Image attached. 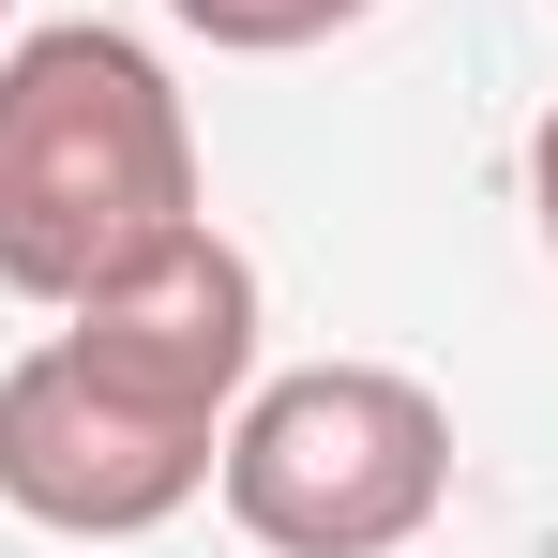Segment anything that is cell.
<instances>
[{"label": "cell", "mask_w": 558, "mask_h": 558, "mask_svg": "<svg viewBox=\"0 0 558 558\" xmlns=\"http://www.w3.org/2000/svg\"><path fill=\"white\" fill-rule=\"evenodd\" d=\"M196 227V121L136 31H15L0 46V287L92 302Z\"/></svg>", "instance_id": "obj_1"}, {"label": "cell", "mask_w": 558, "mask_h": 558, "mask_svg": "<svg viewBox=\"0 0 558 558\" xmlns=\"http://www.w3.org/2000/svg\"><path fill=\"white\" fill-rule=\"evenodd\" d=\"M211 483H227L242 544L272 558H392L453 498V408L392 363H302L227 408Z\"/></svg>", "instance_id": "obj_2"}, {"label": "cell", "mask_w": 558, "mask_h": 558, "mask_svg": "<svg viewBox=\"0 0 558 558\" xmlns=\"http://www.w3.org/2000/svg\"><path fill=\"white\" fill-rule=\"evenodd\" d=\"M211 483V423H167L136 392H106L61 332L0 363V513L61 529V544H136Z\"/></svg>", "instance_id": "obj_3"}, {"label": "cell", "mask_w": 558, "mask_h": 558, "mask_svg": "<svg viewBox=\"0 0 558 558\" xmlns=\"http://www.w3.org/2000/svg\"><path fill=\"white\" fill-rule=\"evenodd\" d=\"M61 348H76L106 392H136V408L227 438V408L257 392V257L196 211L167 257H136V272L92 287V302H61Z\"/></svg>", "instance_id": "obj_4"}, {"label": "cell", "mask_w": 558, "mask_h": 558, "mask_svg": "<svg viewBox=\"0 0 558 558\" xmlns=\"http://www.w3.org/2000/svg\"><path fill=\"white\" fill-rule=\"evenodd\" d=\"M196 46H242V61H287V46H332L348 15H377V0H167Z\"/></svg>", "instance_id": "obj_5"}, {"label": "cell", "mask_w": 558, "mask_h": 558, "mask_svg": "<svg viewBox=\"0 0 558 558\" xmlns=\"http://www.w3.org/2000/svg\"><path fill=\"white\" fill-rule=\"evenodd\" d=\"M529 211H544V242H558V106L529 121Z\"/></svg>", "instance_id": "obj_6"}, {"label": "cell", "mask_w": 558, "mask_h": 558, "mask_svg": "<svg viewBox=\"0 0 558 558\" xmlns=\"http://www.w3.org/2000/svg\"><path fill=\"white\" fill-rule=\"evenodd\" d=\"M0 46H15V0H0Z\"/></svg>", "instance_id": "obj_7"}]
</instances>
